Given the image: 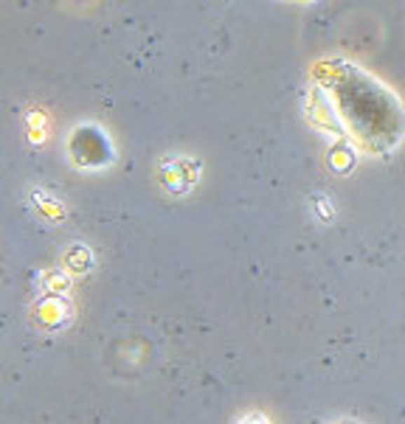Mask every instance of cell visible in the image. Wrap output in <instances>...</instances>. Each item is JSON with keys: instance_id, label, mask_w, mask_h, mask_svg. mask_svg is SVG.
I'll return each mask as SVG.
<instances>
[{"instance_id": "6da1fadb", "label": "cell", "mask_w": 405, "mask_h": 424, "mask_svg": "<svg viewBox=\"0 0 405 424\" xmlns=\"http://www.w3.org/2000/svg\"><path fill=\"white\" fill-rule=\"evenodd\" d=\"M240 424H268V421H265V418H262L259 413H254V416H245V418H242Z\"/></svg>"}, {"instance_id": "7a4b0ae2", "label": "cell", "mask_w": 405, "mask_h": 424, "mask_svg": "<svg viewBox=\"0 0 405 424\" xmlns=\"http://www.w3.org/2000/svg\"><path fill=\"white\" fill-rule=\"evenodd\" d=\"M335 424H355V421H349V418H346V421H335Z\"/></svg>"}]
</instances>
